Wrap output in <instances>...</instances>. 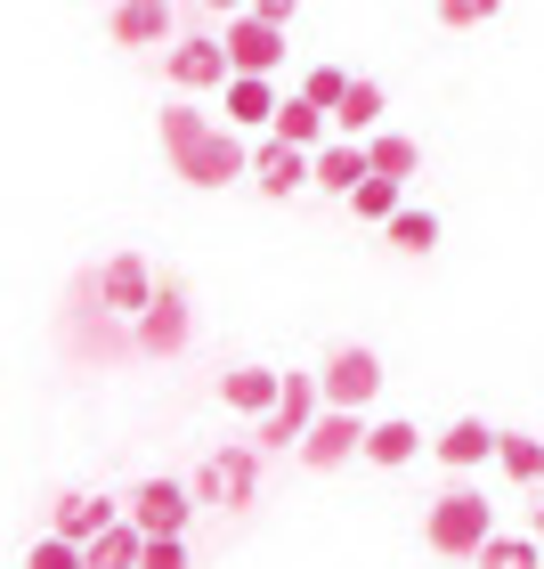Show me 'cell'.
<instances>
[{
  "instance_id": "cell-1",
  "label": "cell",
  "mask_w": 544,
  "mask_h": 569,
  "mask_svg": "<svg viewBox=\"0 0 544 569\" xmlns=\"http://www.w3.org/2000/svg\"><path fill=\"white\" fill-rule=\"evenodd\" d=\"M487 537H496V505L480 497V488H447V497L423 505V546L447 553V561H472Z\"/></svg>"
},
{
  "instance_id": "cell-2",
  "label": "cell",
  "mask_w": 544,
  "mask_h": 569,
  "mask_svg": "<svg viewBox=\"0 0 544 569\" xmlns=\"http://www.w3.org/2000/svg\"><path fill=\"white\" fill-rule=\"evenodd\" d=\"M131 333H139V358H179L188 350V333H195V309H188V284H154V301L131 318Z\"/></svg>"
},
{
  "instance_id": "cell-3",
  "label": "cell",
  "mask_w": 544,
  "mask_h": 569,
  "mask_svg": "<svg viewBox=\"0 0 544 569\" xmlns=\"http://www.w3.org/2000/svg\"><path fill=\"white\" fill-rule=\"evenodd\" d=\"M195 497L244 512L252 497H261V448H212V456H203V472H195Z\"/></svg>"
},
{
  "instance_id": "cell-4",
  "label": "cell",
  "mask_w": 544,
  "mask_h": 569,
  "mask_svg": "<svg viewBox=\"0 0 544 569\" xmlns=\"http://www.w3.org/2000/svg\"><path fill=\"white\" fill-rule=\"evenodd\" d=\"M318 416H325V382H318V375H284V399L261 416V431H252V439H261V448H301Z\"/></svg>"
},
{
  "instance_id": "cell-5",
  "label": "cell",
  "mask_w": 544,
  "mask_h": 569,
  "mask_svg": "<svg viewBox=\"0 0 544 569\" xmlns=\"http://www.w3.org/2000/svg\"><path fill=\"white\" fill-rule=\"evenodd\" d=\"M163 73H171V90H212L220 98L228 82H236V58H228L220 33H188V41H171Z\"/></svg>"
},
{
  "instance_id": "cell-6",
  "label": "cell",
  "mask_w": 544,
  "mask_h": 569,
  "mask_svg": "<svg viewBox=\"0 0 544 569\" xmlns=\"http://www.w3.org/2000/svg\"><path fill=\"white\" fill-rule=\"evenodd\" d=\"M366 407H325L318 423H309V439H301V463L309 472H333V463H350V456H366Z\"/></svg>"
},
{
  "instance_id": "cell-7",
  "label": "cell",
  "mask_w": 544,
  "mask_h": 569,
  "mask_svg": "<svg viewBox=\"0 0 544 569\" xmlns=\"http://www.w3.org/2000/svg\"><path fill=\"white\" fill-rule=\"evenodd\" d=\"M318 382H325V407H374V391H382L391 375H382V358H374L366 342H342V350L318 367Z\"/></svg>"
},
{
  "instance_id": "cell-8",
  "label": "cell",
  "mask_w": 544,
  "mask_h": 569,
  "mask_svg": "<svg viewBox=\"0 0 544 569\" xmlns=\"http://www.w3.org/2000/svg\"><path fill=\"white\" fill-rule=\"evenodd\" d=\"M195 505H203L195 480H147V488H131V505H122V512H131L147 537H179L195 521Z\"/></svg>"
},
{
  "instance_id": "cell-9",
  "label": "cell",
  "mask_w": 544,
  "mask_h": 569,
  "mask_svg": "<svg viewBox=\"0 0 544 569\" xmlns=\"http://www.w3.org/2000/svg\"><path fill=\"white\" fill-rule=\"evenodd\" d=\"M220 41H228V58H236V73H276L284 66V24L261 17V9H236L220 24Z\"/></svg>"
},
{
  "instance_id": "cell-10",
  "label": "cell",
  "mask_w": 544,
  "mask_h": 569,
  "mask_svg": "<svg viewBox=\"0 0 544 569\" xmlns=\"http://www.w3.org/2000/svg\"><path fill=\"white\" fill-rule=\"evenodd\" d=\"M374 179V154H366V139H342L333 131L318 154H309V188H325V196H357Z\"/></svg>"
},
{
  "instance_id": "cell-11",
  "label": "cell",
  "mask_w": 544,
  "mask_h": 569,
  "mask_svg": "<svg viewBox=\"0 0 544 569\" xmlns=\"http://www.w3.org/2000/svg\"><path fill=\"white\" fill-rule=\"evenodd\" d=\"M154 284H163V277L147 269V252H114V261H98V301H107L114 318H139V309L154 301Z\"/></svg>"
},
{
  "instance_id": "cell-12",
  "label": "cell",
  "mask_w": 544,
  "mask_h": 569,
  "mask_svg": "<svg viewBox=\"0 0 544 569\" xmlns=\"http://www.w3.org/2000/svg\"><path fill=\"white\" fill-rule=\"evenodd\" d=\"M252 188H261L269 203L276 196H301L309 188V147H293V139L269 131V147H252Z\"/></svg>"
},
{
  "instance_id": "cell-13",
  "label": "cell",
  "mask_w": 544,
  "mask_h": 569,
  "mask_svg": "<svg viewBox=\"0 0 544 569\" xmlns=\"http://www.w3.org/2000/svg\"><path fill=\"white\" fill-rule=\"evenodd\" d=\"M496 439H504L496 423H480V416H455L447 431H439V439H431V456H439V463H447V472H480V463H487V456H496Z\"/></svg>"
},
{
  "instance_id": "cell-14",
  "label": "cell",
  "mask_w": 544,
  "mask_h": 569,
  "mask_svg": "<svg viewBox=\"0 0 544 569\" xmlns=\"http://www.w3.org/2000/svg\"><path fill=\"white\" fill-rule=\"evenodd\" d=\"M107 33H114V49H154V41H171V0H114Z\"/></svg>"
},
{
  "instance_id": "cell-15",
  "label": "cell",
  "mask_w": 544,
  "mask_h": 569,
  "mask_svg": "<svg viewBox=\"0 0 544 569\" xmlns=\"http://www.w3.org/2000/svg\"><path fill=\"white\" fill-rule=\"evenodd\" d=\"M220 107H228V122H236V131H261V122H276V73H236V82L220 90Z\"/></svg>"
},
{
  "instance_id": "cell-16",
  "label": "cell",
  "mask_w": 544,
  "mask_h": 569,
  "mask_svg": "<svg viewBox=\"0 0 544 569\" xmlns=\"http://www.w3.org/2000/svg\"><path fill=\"white\" fill-rule=\"evenodd\" d=\"M114 521H122V512H114L107 497H82V488L49 505V529H58V537H73V546H90V537H98V529H114Z\"/></svg>"
},
{
  "instance_id": "cell-17",
  "label": "cell",
  "mask_w": 544,
  "mask_h": 569,
  "mask_svg": "<svg viewBox=\"0 0 544 569\" xmlns=\"http://www.w3.org/2000/svg\"><path fill=\"white\" fill-rule=\"evenodd\" d=\"M269 131L318 154V147L333 139V114H325V107H318V98H309V90H293V98H284V107H276V122H269Z\"/></svg>"
},
{
  "instance_id": "cell-18",
  "label": "cell",
  "mask_w": 544,
  "mask_h": 569,
  "mask_svg": "<svg viewBox=\"0 0 544 569\" xmlns=\"http://www.w3.org/2000/svg\"><path fill=\"white\" fill-rule=\"evenodd\" d=\"M220 399L236 407V416H269V407L284 399V375H269V367H228L220 375Z\"/></svg>"
},
{
  "instance_id": "cell-19",
  "label": "cell",
  "mask_w": 544,
  "mask_h": 569,
  "mask_svg": "<svg viewBox=\"0 0 544 569\" xmlns=\"http://www.w3.org/2000/svg\"><path fill=\"white\" fill-rule=\"evenodd\" d=\"M82 553H90V569H139V561H147V529L131 521V512H122V521H114V529H98Z\"/></svg>"
},
{
  "instance_id": "cell-20",
  "label": "cell",
  "mask_w": 544,
  "mask_h": 569,
  "mask_svg": "<svg viewBox=\"0 0 544 569\" xmlns=\"http://www.w3.org/2000/svg\"><path fill=\"white\" fill-rule=\"evenodd\" d=\"M382 107H391V98H382V82H366V73H357L350 98L333 107V131H342V139H374V131H382Z\"/></svg>"
},
{
  "instance_id": "cell-21",
  "label": "cell",
  "mask_w": 544,
  "mask_h": 569,
  "mask_svg": "<svg viewBox=\"0 0 544 569\" xmlns=\"http://www.w3.org/2000/svg\"><path fill=\"white\" fill-rule=\"evenodd\" d=\"M414 456H423V431H414L406 416H382L366 431V463H414Z\"/></svg>"
},
{
  "instance_id": "cell-22",
  "label": "cell",
  "mask_w": 544,
  "mask_h": 569,
  "mask_svg": "<svg viewBox=\"0 0 544 569\" xmlns=\"http://www.w3.org/2000/svg\"><path fill=\"white\" fill-rule=\"evenodd\" d=\"M496 463H504V480L544 488V439H528V431H504V439H496Z\"/></svg>"
},
{
  "instance_id": "cell-23",
  "label": "cell",
  "mask_w": 544,
  "mask_h": 569,
  "mask_svg": "<svg viewBox=\"0 0 544 569\" xmlns=\"http://www.w3.org/2000/svg\"><path fill=\"white\" fill-rule=\"evenodd\" d=\"M350 212H357V220H374V228H391V220L406 212V179H382V171H374L366 188L350 196Z\"/></svg>"
},
{
  "instance_id": "cell-24",
  "label": "cell",
  "mask_w": 544,
  "mask_h": 569,
  "mask_svg": "<svg viewBox=\"0 0 544 569\" xmlns=\"http://www.w3.org/2000/svg\"><path fill=\"white\" fill-rule=\"evenodd\" d=\"M366 154H374V171H382V179H414V163H423V147H414L406 131H374Z\"/></svg>"
},
{
  "instance_id": "cell-25",
  "label": "cell",
  "mask_w": 544,
  "mask_h": 569,
  "mask_svg": "<svg viewBox=\"0 0 544 569\" xmlns=\"http://www.w3.org/2000/svg\"><path fill=\"white\" fill-rule=\"evenodd\" d=\"M536 546L544 537H487V546L472 553V569H536Z\"/></svg>"
},
{
  "instance_id": "cell-26",
  "label": "cell",
  "mask_w": 544,
  "mask_h": 569,
  "mask_svg": "<svg viewBox=\"0 0 544 569\" xmlns=\"http://www.w3.org/2000/svg\"><path fill=\"white\" fill-rule=\"evenodd\" d=\"M391 244H399V252H431V244H439V212H423V203H406V212L391 220Z\"/></svg>"
},
{
  "instance_id": "cell-27",
  "label": "cell",
  "mask_w": 544,
  "mask_h": 569,
  "mask_svg": "<svg viewBox=\"0 0 544 569\" xmlns=\"http://www.w3.org/2000/svg\"><path fill=\"white\" fill-rule=\"evenodd\" d=\"M24 569H90V553H82V546H73V537H58V529H49V537H41V546H33V553H24Z\"/></svg>"
},
{
  "instance_id": "cell-28",
  "label": "cell",
  "mask_w": 544,
  "mask_h": 569,
  "mask_svg": "<svg viewBox=\"0 0 544 569\" xmlns=\"http://www.w3.org/2000/svg\"><path fill=\"white\" fill-rule=\"evenodd\" d=\"M350 82H357V73H342V66H309V73H301V90L318 98L325 114H333V107H342V98H350Z\"/></svg>"
},
{
  "instance_id": "cell-29",
  "label": "cell",
  "mask_w": 544,
  "mask_h": 569,
  "mask_svg": "<svg viewBox=\"0 0 544 569\" xmlns=\"http://www.w3.org/2000/svg\"><path fill=\"white\" fill-rule=\"evenodd\" d=\"M504 0H439V24H455V33H472V24H487Z\"/></svg>"
},
{
  "instance_id": "cell-30",
  "label": "cell",
  "mask_w": 544,
  "mask_h": 569,
  "mask_svg": "<svg viewBox=\"0 0 544 569\" xmlns=\"http://www.w3.org/2000/svg\"><path fill=\"white\" fill-rule=\"evenodd\" d=\"M139 569H188V537H147V561Z\"/></svg>"
},
{
  "instance_id": "cell-31",
  "label": "cell",
  "mask_w": 544,
  "mask_h": 569,
  "mask_svg": "<svg viewBox=\"0 0 544 569\" xmlns=\"http://www.w3.org/2000/svg\"><path fill=\"white\" fill-rule=\"evenodd\" d=\"M252 9H261V17H276V24H284V17H293V9H301V0H252Z\"/></svg>"
},
{
  "instance_id": "cell-32",
  "label": "cell",
  "mask_w": 544,
  "mask_h": 569,
  "mask_svg": "<svg viewBox=\"0 0 544 569\" xmlns=\"http://www.w3.org/2000/svg\"><path fill=\"white\" fill-rule=\"evenodd\" d=\"M203 9H212V17H236V9H252V0H203Z\"/></svg>"
}]
</instances>
